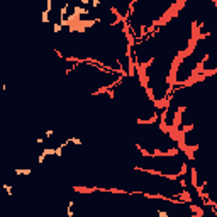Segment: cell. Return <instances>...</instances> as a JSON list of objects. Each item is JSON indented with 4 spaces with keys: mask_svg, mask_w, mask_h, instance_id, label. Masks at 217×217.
I'll return each instance as SVG.
<instances>
[{
    "mask_svg": "<svg viewBox=\"0 0 217 217\" xmlns=\"http://www.w3.org/2000/svg\"><path fill=\"white\" fill-rule=\"evenodd\" d=\"M0 132H2V126H0Z\"/></svg>",
    "mask_w": 217,
    "mask_h": 217,
    "instance_id": "obj_1",
    "label": "cell"
}]
</instances>
